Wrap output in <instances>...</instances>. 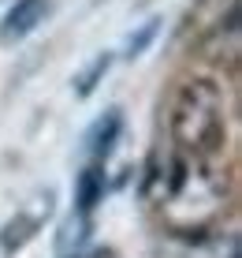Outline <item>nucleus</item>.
Segmentation results:
<instances>
[{"instance_id":"2","label":"nucleus","mask_w":242,"mask_h":258,"mask_svg":"<svg viewBox=\"0 0 242 258\" xmlns=\"http://www.w3.org/2000/svg\"><path fill=\"white\" fill-rule=\"evenodd\" d=\"M49 213H52V191H38V195L30 199V213L23 210L19 217H15L12 225L4 228L0 243H4V247H19L23 239H30L34 232H38V228H41V221L49 217Z\"/></svg>"},{"instance_id":"4","label":"nucleus","mask_w":242,"mask_h":258,"mask_svg":"<svg viewBox=\"0 0 242 258\" xmlns=\"http://www.w3.org/2000/svg\"><path fill=\"white\" fill-rule=\"evenodd\" d=\"M119 127H123L119 109H108L101 120H93V127L86 131V154L93 157V161L108 157V154H112V146H115V139H119Z\"/></svg>"},{"instance_id":"8","label":"nucleus","mask_w":242,"mask_h":258,"mask_svg":"<svg viewBox=\"0 0 242 258\" xmlns=\"http://www.w3.org/2000/svg\"><path fill=\"white\" fill-rule=\"evenodd\" d=\"M153 34H157V19L142 23V30H138V34H131V38H127V56H138V52H146V45L153 41Z\"/></svg>"},{"instance_id":"7","label":"nucleus","mask_w":242,"mask_h":258,"mask_svg":"<svg viewBox=\"0 0 242 258\" xmlns=\"http://www.w3.org/2000/svg\"><path fill=\"white\" fill-rule=\"evenodd\" d=\"M86 228H89V221H86V217H71L67 225H64V236H60V251H67L71 243L78 247V243L86 239Z\"/></svg>"},{"instance_id":"1","label":"nucleus","mask_w":242,"mask_h":258,"mask_svg":"<svg viewBox=\"0 0 242 258\" xmlns=\"http://www.w3.org/2000/svg\"><path fill=\"white\" fill-rule=\"evenodd\" d=\"M172 139L183 150H194V157H205L223 139V97L216 83L190 79L172 101Z\"/></svg>"},{"instance_id":"6","label":"nucleus","mask_w":242,"mask_h":258,"mask_svg":"<svg viewBox=\"0 0 242 258\" xmlns=\"http://www.w3.org/2000/svg\"><path fill=\"white\" fill-rule=\"evenodd\" d=\"M108 68H112V52H101V56H97L93 64H89L82 75L75 79V94H78V97H89V94L97 90V83L104 79V71H108Z\"/></svg>"},{"instance_id":"5","label":"nucleus","mask_w":242,"mask_h":258,"mask_svg":"<svg viewBox=\"0 0 242 258\" xmlns=\"http://www.w3.org/2000/svg\"><path fill=\"white\" fill-rule=\"evenodd\" d=\"M104 195V172L97 165H86L78 172V183H75V202H78V217H89V210L101 202Z\"/></svg>"},{"instance_id":"3","label":"nucleus","mask_w":242,"mask_h":258,"mask_svg":"<svg viewBox=\"0 0 242 258\" xmlns=\"http://www.w3.org/2000/svg\"><path fill=\"white\" fill-rule=\"evenodd\" d=\"M49 15V0H15V8L4 15L0 23V38L4 41H19L30 30H38V23Z\"/></svg>"}]
</instances>
